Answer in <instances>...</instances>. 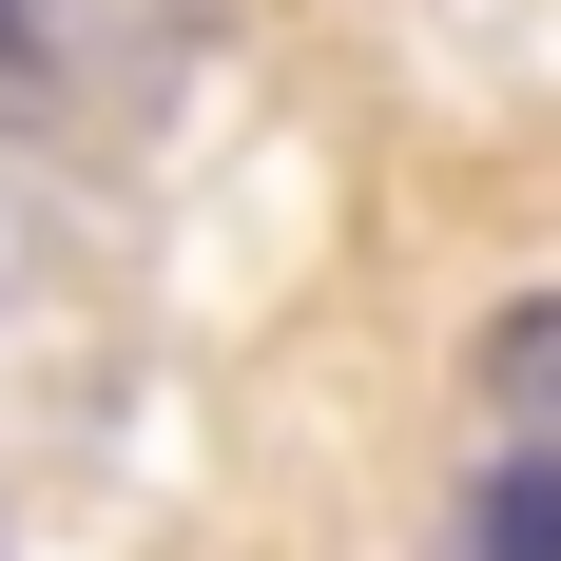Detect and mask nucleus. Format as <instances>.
<instances>
[{"label": "nucleus", "mask_w": 561, "mask_h": 561, "mask_svg": "<svg viewBox=\"0 0 561 561\" xmlns=\"http://www.w3.org/2000/svg\"><path fill=\"white\" fill-rule=\"evenodd\" d=\"M465 388H484V465H561V290H504L465 330Z\"/></svg>", "instance_id": "nucleus-2"}, {"label": "nucleus", "mask_w": 561, "mask_h": 561, "mask_svg": "<svg viewBox=\"0 0 561 561\" xmlns=\"http://www.w3.org/2000/svg\"><path fill=\"white\" fill-rule=\"evenodd\" d=\"M174 39L194 0H0V78H58V98H136Z\"/></svg>", "instance_id": "nucleus-1"}, {"label": "nucleus", "mask_w": 561, "mask_h": 561, "mask_svg": "<svg viewBox=\"0 0 561 561\" xmlns=\"http://www.w3.org/2000/svg\"><path fill=\"white\" fill-rule=\"evenodd\" d=\"M446 561H561V465H484L446 504Z\"/></svg>", "instance_id": "nucleus-3"}]
</instances>
